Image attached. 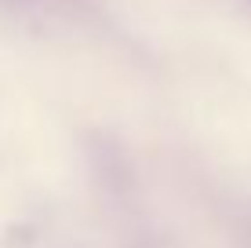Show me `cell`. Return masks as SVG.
Segmentation results:
<instances>
[]
</instances>
